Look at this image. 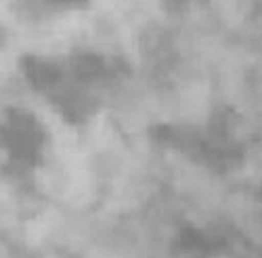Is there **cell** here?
I'll return each mask as SVG.
<instances>
[{"mask_svg":"<svg viewBox=\"0 0 262 258\" xmlns=\"http://www.w3.org/2000/svg\"><path fill=\"white\" fill-rule=\"evenodd\" d=\"M45 131L36 116L24 110H9L0 118V152L15 168H32L42 156Z\"/></svg>","mask_w":262,"mask_h":258,"instance_id":"6da1fadb","label":"cell"},{"mask_svg":"<svg viewBox=\"0 0 262 258\" xmlns=\"http://www.w3.org/2000/svg\"><path fill=\"white\" fill-rule=\"evenodd\" d=\"M21 3L34 15H53V13L82 9L86 0H21Z\"/></svg>","mask_w":262,"mask_h":258,"instance_id":"7a4b0ae2","label":"cell"}]
</instances>
